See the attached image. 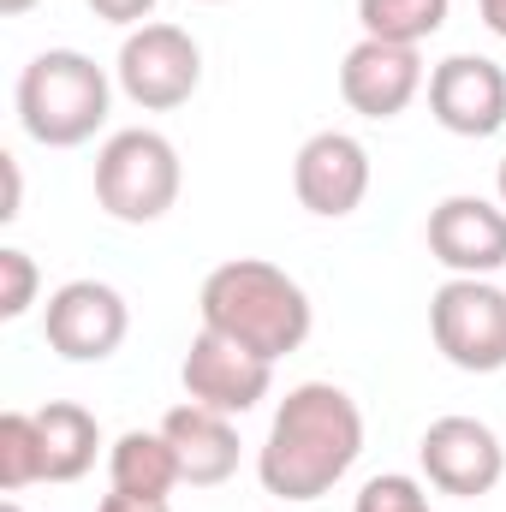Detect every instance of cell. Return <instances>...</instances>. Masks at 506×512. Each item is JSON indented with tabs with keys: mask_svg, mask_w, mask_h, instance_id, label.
I'll list each match as a JSON object with an SVG mask.
<instances>
[{
	"mask_svg": "<svg viewBox=\"0 0 506 512\" xmlns=\"http://www.w3.org/2000/svg\"><path fill=\"white\" fill-rule=\"evenodd\" d=\"M364 453V411L346 387L304 382L292 387L268 423V441L256 453V477L274 501L304 507L334 495V483L358 465Z\"/></svg>",
	"mask_w": 506,
	"mask_h": 512,
	"instance_id": "6da1fadb",
	"label": "cell"
},
{
	"mask_svg": "<svg viewBox=\"0 0 506 512\" xmlns=\"http://www.w3.org/2000/svg\"><path fill=\"white\" fill-rule=\"evenodd\" d=\"M197 310H203L209 334H227V340L251 346L268 364L292 358L310 340V322H316L310 292L280 262H262V256H233V262L209 268V280L197 292Z\"/></svg>",
	"mask_w": 506,
	"mask_h": 512,
	"instance_id": "7a4b0ae2",
	"label": "cell"
},
{
	"mask_svg": "<svg viewBox=\"0 0 506 512\" xmlns=\"http://www.w3.org/2000/svg\"><path fill=\"white\" fill-rule=\"evenodd\" d=\"M12 102H18L24 137H36L42 149H78L108 126L114 78L78 48H48L18 72Z\"/></svg>",
	"mask_w": 506,
	"mask_h": 512,
	"instance_id": "3957f363",
	"label": "cell"
},
{
	"mask_svg": "<svg viewBox=\"0 0 506 512\" xmlns=\"http://www.w3.org/2000/svg\"><path fill=\"white\" fill-rule=\"evenodd\" d=\"M179 185H185V167H179V149L149 126L114 131L96 155V203L126 221V227H149L161 221L173 203H179Z\"/></svg>",
	"mask_w": 506,
	"mask_h": 512,
	"instance_id": "277c9868",
	"label": "cell"
},
{
	"mask_svg": "<svg viewBox=\"0 0 506 512\" xmlns=\"http://www.w3.org/2000/svg\"><path fill=\"white\" fill-rule=\"evenodd\" d=\"M429 334L453 370L495 376V370H506V292L495 280L453 274L429 298Z\"/></svg>",
	"mask_w": 506,
	"mask_h": 512,
	"instance_id": "5b68a950",
	"label": "cell"
},
{
	"mask_svg": "<svg viewBox=\"0 0 506 512\" xmlns=\"http://www.w3.org/2000/svg\"><path fill=\"white\" fill-rule=\"evenodd\" d=\"M114 78H120V90H126L131 102L149 108V114L185 108L197 96V84H203V48L179 24H137L120 42Z\"/></svg>",
	"mask_w": 506,
	"mask_h": 512,
	"instance_id": "8992f818",
	"label": "cell"
},
{
	"mask_svg": "<svg viewBox=\"0 0 506 512\" xmlns=\"http://www.w3.org/2000/svg\"><path fill=\"white\" fill-rule=\"evenodd\" d=\"M417 465H423V477H429L441 495H453V501H483V495H495V483L506 477V447L483 417L453 411V417H435V423L423 429Z\"/></svg>",
	"mask_w": 506,
	"mask_h": 512,
	"instance_id": "52a82bcc",
	"label": "cell"
},
{
	"mask_svg": "<svg viewBox=\"0 0 506 512\" xmlns=\"http://www.w3.org/2000/svg\"><path fill=\"white\" fill-rule=\"evenodd\" d=\"M42 334L66 364H102L126 346L131 310L108 280H66L42 310Z\"/></svg>",
	"mask_w": 506,
	"mask_h": 512,
	"instance_id": "ba28073f",
	"label": "cell"
},
{
	"mask_svg": "<svg viewBox=\"0 0 506 512\" xmlns=\"http://www.w3.org/2000/svg\"><path fill=\"white\" fill-rule=\"evenodd\" d=\"M179 382H185V399H197V405H209L221 417H245V411H256L268 399L274 364L256 358L251 346L227 340V334L197 328V340H191V352L179 364Z\"/></svg>",
	"mask_w": 506,
	"mask_h": 512,
	"instance_id": "9c48e42d",
	"label": "cell"
},
{
	"mask_svg": "<svg viewBox=\"0 0 506 512\" xmlns=\"http://www.w3.org/2000/svg\"><path fill=\"white\" fill-rule=\"evenodd\" d=\"M292 191H298V203L310 215L346 221L370 197V149L352 131H316V137H304V149L292 161Z\"/></svg>",
	"mask_w": 506,
	"mask_h": 512,
	"instance_id": "30bf717a",
	"label": "cell"
},
{
	"mask_svg": "<svg viewBox=\"0 0 506 512\" xmlns=\"http://www.w3.org/2000/svg\"><path fill=\"white\" fill-rule=\"evenodd\" d=\"M429 114L453 137H495L506 126V72L489 54H447L429 72Z\"/></svg>",
	"mask_w": 506,
	"mask_h": 512,
	"instance_id": "8fae6325",
	"label": "cell"
},
{
	"mask_svg": "<svg viewBox=\"0 0 506 512\" xmlns=\"http://www.w3.org/2000/svg\"><path fill=\"white\" fill-rule=\"evenodd\" d=\"M429 256L447 274H501L506 268V209L489 197H441L429 209Z\"/></svg>",
	"mask_w": 506,
	"mask_h": 512,
	"instance_id": "7c38bea8",
	"label": "cell"
},
{
	"mask_svg": "<svg viewBox=\"0 0 506 512\" xmlns=\"http://www.w3.org/2000/svg\"><path fill=\"white\" fill-rule=\"evenodd\" d=\"M423 90V54L364 36L346 60H340V96L352 114L364 120H399Z\"/></svg>",
	"mask_w": 506,
	"mask_h": 512,
	"instance_id": "4fadbf2b",
	"label": "cell"
},
{
	"mask_svg": "<svg viewBox=\"0 0 506 512\" xmlns=\"http://www.w3.org/2000/svg\"><path fill=\"white\" fill-rule=\"evenodd\" d=\"M161 435L173 441L179 477H185L191 489H215V483H227V477L239 471V429H233V417H221V411H209V405H197V399L173 405V411L161 417Z\"/></svg>",
	"mask_w": 506,
	"mask_h": 512,
	"instance_id": "5bb4252c",
	"label": "cell"
},
{
	"mask_svg": "<svg viewBox=\"0 0 506 512\" xmlns=\"http://www.w3.org/2000/svg\"><path fill=\"white\" fill-rule=\"evenodd\" d=\"M36 429H42V465H48V483H78V477L96 465L102 423H96L78 399H48V405L36 411Z\"/></svg>",
	"mask_w": 506,
	"mask_h": 512,
	"instance_id": "9a60e30c",
	"label": "cell"
},
{
	"mask_svg": "<svg viewBox=\"0 0 506 512\" xmlns=\"http://www.w3.org/2000/svg\"><path fill=\"white\" fill-rule=\"evenodd\" d=\"M108 483L126 489V495H173L185 477H179V453L161 429H126L114 447H108Z\"/></svg>",
	"mask_w": 506,
	"mask_h": 512,
	"instance_id": "2e32d148",
	"label": "cell"
},
{
	"mask_svg": "<svg viewBox=\"0 0 506 512\" xmlns=\"http://www.w3.org/2000/svg\"><path fill=\"white\" fill-rule=\"evenodd\" d=\"M453 0H358V24L376 42H399V48H423L441 24H447Z\"/></svg>",
	"mask_w": 506,
	"mask_h": 512,
	"instance_id": "e0dca14e",
	"label": "cell"
},
{
	"mask_svg": "<svg viewBox=\"0 0 506 512\" xmlns=\"http://www.w3.org/2000/svg\"><path fill=\"white\" fill-rule=\"evenodd\" d=\"M30 483H48L36 411H0V489L18 495V489H30Z\"/></svg>",
	"mask_w": 506,
	"mask_h": 512,
	"instance_id": "ac0fdd59",
	"label": "cell"
},
{
	"mask_svg": "<svg viewBox=\"0 0 506 512\" xmlns=\"http://www.w3.org/2000/svg\"><path fill=\"white\" fill-rule=\"evenodd\" d=\"M36 286H42L36 256L18 251V245H6V251H0V322H18V316L36 304Z\"/></svg>",
	"mask_w": 506,
	"mask_h": 512,
	"instance_id": "d6986e66",
	"label": "cell"
},
{
	"mask_svg": "<svg viewBox=\"0 0 506 512\" xmlns=\"http://www.w3.org/2000/svg\"><path fill=\"white\" fill-rule=\"evenodd\" d=\"M352 512H435V507H429V495H423V483H417V477L387 471V477H370V483L358 489Z\"/></svg>",
	"mask_w": 506,
	"mask_h": 512,
	"instance_id": "ffe728a7",
	"label": "cell"
},
{
	"mask_svg": "<svg viewBox=\"0 0 506 512\" xmlns=\"http://www.w3.org/2000/svg\"><path fill=\"white\" fill-rule=\"evenodd\" d=\"M90 12L108 18V24H131V30H137V24L155 12V0H90Z\"/></svg>",
	"mask_w": 506,
	"mask_h": 512,
	"instance_id": "44dd1931",
	"label": "cell"
},
{
	"mask_svg": "<svg viewBox=\"0 0 506 512\" xmlns=\"http://www.w3.org/2000/svg\"><path fill=\"white\" fill-rule=\"evenodd\" d=\"M0 179H6L0 221H18V215H24V179H18V155H0Z\"/></svg>",
	"mask_w": 506,
	"mask_h": 512,
	"instance_id": "7402d4cb",
	"label": "cell"
},
{
	"mask_svg": "<svg viewBox=\"0 0 506 512\" xmlns=\"http://www.w3.org/2000/svg\"><path fill=\"white\" fill-rule=\"evenodd\" d=\"M96 512H173V507H167V495H126V489H114V495H102Z\"/></svg>",
	"mask_w": 506,
	"mask_h": 512,
	"instance_id": "603a6c76",
	"label": "cell"
},
{
	"mask_svg": "<svg viewBox=\"0 0 506 512\" xmlns=\"http://www.w3.org/2000/svg\"><path fill=\"white\" fill-rule=\"evenodd\" d=\"M477 6H483V24L506 42V0H477Z\"/></svg>",
	"mask_w": 506,
	"mask_h": 512,
	"instance_id": "cb8c5ba5",
	"label": "cell"
},
{
	"mask_svg": "<svg viewBox=\"0 0 506 512\" xmlns=\"http://www.w3.org/2000/svg\"><path fill=\"white\" fill-rule=\"evenodd\" d=\"M30 6H36V0H0V12H6V18H24Z\"/></svg>",
	"mask_w": 506,
	"mask_h": 512,
	"instance_id": "d4e9b609",
	"label": "cell"
},
{
	"mask_svg": "<svg viewBox=\"0 0 506 512\" xmlns=\"http://www.w3.org/2000/svg\"><path fill=\"white\" fill-rule=\"evenodd\" d=\"M495 191H501V209H506V155H501V173H495Z\"/></svg>",
	"mask_w": 506,
	"mask_h": 512,
	"instance_id": "484cf974",
	"label": "cell"
},
{
	"mask_svg": "<svg viewBox=\"0 0 506 512\" xmlns=\"http://www.w3.org/2000/svg\"><path fill=\"white\" fill-rule=\"evenodd\" d=\"M0 512H24V507H18V501H6V507H0Z\"/></svg>",
	"mask_w": 506,
	"mask_h": 512,
	"instance_id": "4316f807",
	"label": "cell"
},
{
	"mask_svg": "<svg viewBox=\"0 0 506 512\" xmlns=\"http://www.w3.org/2000/svg\"><path fill=\"white\" fill-rule=\"evenodd\" d=\"M203 6H221V0H203Z\"/></svg>",
	"mask_w": 506,
	"mask_h": 512,
	"instance_id": "83f0119b",
	"label": "cell"
}]
</instances>
